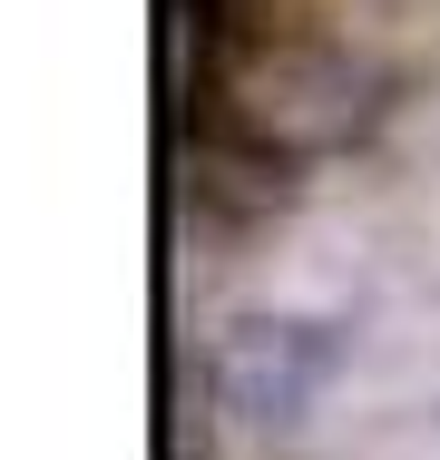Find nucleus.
<instances>
[{
  "instance_id": "nucleus-2",
  "label": "nucleus",
  "mask_w": 440,
  "mask_h": 460,
  "mask_svg": "<svg viewBox=\"0 0 440 460\" xmlns=\"http://www.w3.org/2000/svg\"><path fill=\"white\" fill-rule=\"evenodd\" d=\"M333 382H343V333L323 314H245V323H225V343L206 363L216 411L255 441H294Z\"/></svg>"
},
{
  "instance_id": "nucleus-1",
  "label": "nucleus",
  "mask_w": 440,
  "mask_h": 460,
  "mask_svg": "<svg viewBox=\"0 0 440 460\" xmlns=\"http://www.w3.org/2000/svg\"><path fill=\"white\" fill-rule=\"evenodd\" d=\"M333 10L313 0H206L196 30V128L255 147L274 167H313L362 147L392 118V69L323 30Z\"/></svg>"
}]
</instances>
